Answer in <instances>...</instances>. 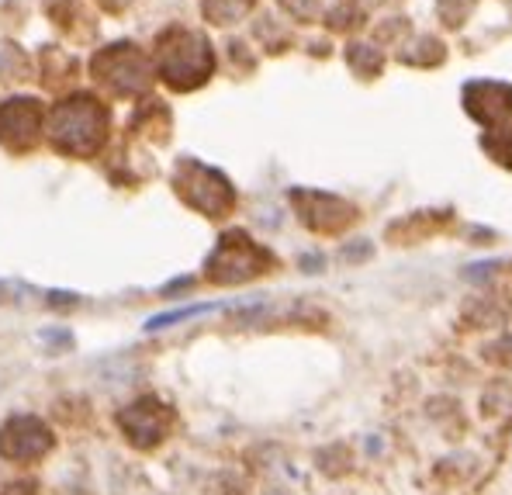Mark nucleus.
Returning a JSON list of instances; mask_svg holds the SVG:
<instances>
[{"label": "nucleus", "mask_w": 512, "mask_h": 495, "mask_svg": "<svg viewBox=\"0 0 512 495\" xmlns=\"http://www.w3.org/2000/svg\"><path fill=\"white\" fill-rule=\"evenodd\" d=\"M215 305H194V309H180V312H163L156 319H149V329H163V326H173L180 319H191V315H201V312H212Z\"/></svg>", "instance_id": "f257e3e1"}]
</instances>
